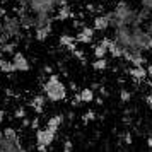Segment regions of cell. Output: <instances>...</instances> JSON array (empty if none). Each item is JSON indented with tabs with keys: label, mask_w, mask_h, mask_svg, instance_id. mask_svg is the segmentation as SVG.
<instances>
[{
	"label": "cell",
	"mask_w": 152,
	"mask_h": 152,
	"mask_svg": "<svg viewBox=\"0 0 152 152\" xmlns=\"http://www.w3.org/2000/svg\"><path fill=\"white\" fill-rule=\"evenodd\" d=\"M7 7H5V2H2L0 0V24L4 22V19H5V15H7Z\"/></svg>",
	"instance_id": "cell-2"
},
{
	"label": "cell",
	"mask_w": 152,
	"mask_h": 152,
	"mask_svg": "<svg viewBox=\"0 0 152 152\" xmlns=\"http://www.w3.org/2000/svg\"><path fill=\"white\" fill-rule=\"evenodd\" d=\"M147 29L152 33V14H151V17H149V21H147Z\"/></svg>",
	"instance_id": "cell-3"
},
{
	"label": "cell",
	"mask_w": 152,
	"mask_h": 152,
	"mask_svg": "<svg viewBox=\"0 0 152 152\" xmlns=\"http://www.w3.org/2000/svg\"><path fill=\"white\" fill-rule=\"evenodd\" d=\"M45 94L51 101H62L63 97H65V87L56 80L55 77H51L48 80V84L45 86Z\"/></svg>",
	"instance_id": "cell-1"
}]
</instances>
